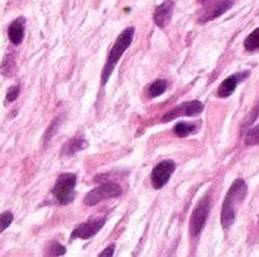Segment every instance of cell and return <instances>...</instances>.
I'll return each mask as SVG.
<instances>
[{"label":"cell","mask_w":259,"mask_h":257,"mask_svg":"<svg viewBox=\"0 0 259 257\" xmlns=\"http://www.w3.org/2000/svg\"><path fill=\"white\" fill-rule=\"evenodd\" d=\"M247 194V185L244 180H235L225 198L223 209H222V226L223 229H229L235 223L237 217V208L238 204L244 200Z\"/></svg>","instance_id":"obj_1"},{"label":"cell","mask_w":259,"mask_h":257,"mask_svg":"<svg viewBox=\"0 0 259 257\" xmlns=\"http://www.w3.org/2000/svg\"><path fill=\"white\" fill-rule=\"evenodd\" d=\"M134 33H135V29L134 27H127L126 30L121 32V35L117 38L114 47L111 48L109 55H108V61L103 67V71H102V85H105L111 74H112V70L115 68V65L118 64L120 58L123 56V53L127 50V47L131 45L132 39H134Z\"/></svg>","instance_id":"obj_2"},{"label":"cell","mask_w":259,"mask_h":257,"mask_svg":"<svg viewBox=\"0 0 259 257\" xmlns=\"http://www.w3.org/2000/svg\"><path fill=\"white\" fill-rule=\"evenodd\" d=\"M76 176L74 174H61L53 186V195L59 204H68L74 198Z\"/></svg>","instance_id":"obj_3"},{"label":"cell","mask_w":259,"mask_h":257,"mask_svg":"<svg viewBox=\"0 0 259 257\" xmlns=\"http://www.w3.org/2000/svg\"><path fill=\"white\" fill-rule=\"evenodd\" d=\"M234 3L235 0H203L199 14V23H206L223 15L234 6Z\"/></svg>","instance_id":"obj_4"},{"label":"cell","mask_w":259,"mask_h":257,"mask_svg":"<svg viewBox=\"0 0 259 257\" xmlns=\"http://www.w3.org/2000/svg\"><path fill=\"white\" fill-rule=\"evenodd\" d=\"M121 194V188L114 183V182H106L97 188H94L91 192L87 194L85 197V204L87 206H96L97 203L103 201V200H109V198H115Z\"/></svg>","instance_id":"obj_5"},{"label":"cell","mask_w":259,"mask_h":257,"mask_svg":"<svg viewBox=\"0 0 259 257\" xmlns=\"http://www.w3.org/2000/svg\"><path fill=\"white\" fill-rule=\"evenodd\" d=\"M209 206H211V201H209V194H208L200 200V203L193 211V215L190 220V232L193 236H199L200 232L203 230L205 223L209 215Z\"/></svg>","instance_id":"obj_6"},{"label":"cell","mask_w":259,"mask_h":257,"mask_svg":"<svg viewBox=\"0 0 259 257\" xmlns=\"http://www.w3.org/2000/svg\"><path fill=\"white\" fill-rule=\"evenodd\" d=\"M175 170H176V164L173 161H162L161 164H158L152 171V185H153V188L155 189L164 188L168 183V180H170L171 174L175 173Z\"/></svg>","instance_id":"obj_7"},{"label":"cell","mask_w":259,"mask_h":257,"mask_svg":"<svg viewBox=\"0 0 259 257\" xmlns=\"http://www.w3.org/2000/svg\"><path fill=\"white\" fill-rule=\"evenodd\" d=\"M105 223H106V218H97V220H90L88 223L77 226L73 230L70 241H74V239H90V238H93L97 232L102 230V227L105 226Z\"/></svg>","instance_id":"obj_8"},{"label":"cell","mask_w":259,"mask_h":257,"mask_svg":"<svg viewBox=\"0 0 259 257\" xmlns=\"http://www.w3.org/2000/svg\"><path fill=\"white\" fill-rule=\"evenodd\" d=\"M202 111H203V105H202L200 101H190V103H184L181 108L173 109L171 112H168V114L162 118V121H164V123H168V121L175 120L176 117H179L181 114H182V115H185V117H194V115L200 114Z\"/></svg>","instance_id":"obj_9"},{"label":"cell","mask_w":259,"mask_h":257,"mask_svg":"<svg viewBox=\"0 0 259 257\" xmlns=\"http://www.w3.org/2000/svg\"><path fill=\"white\" fill-rule=\"evenodd\" d=\"M247 76H249L247 71H244V73H237V74L229 76L228 79H225V80L220 83V86H219V89H217V95H219L220 98H226V97L232 95L234 91H235V88L238 86V83H240L241 80H244Z\"/></svg>","instance_id":"obj_10"},{"label":"cell","mask_w":259,"mask_h":257,"mask_svg":"<svg viewBox=\"0 0 259 257\" xmlns=\"http://www.w3.org/2000/svg\"><path fill=\"white\" fill-rule=\"evenodd\" d=\"M173 8H175V3L171 0H165L162 5H159L155 11V23L159 26V27H165L170 20H171V15H173Z\"/></svg>","instance_id":"obj_11"},{"label":"cell","mask_w":259,"mask_h":257,"mask_svg":"<svg viewBox=\"0 0 259 257\" xmlns=\"http://www.w3.org/2000/svg\"><path fill=\"white\" fill-rule=\"evenodd\" d=\"M8 36L11 39L12 44L18 45L21 44L23 38H24V20L23 18H17L8 29Z\"/></svg>","instance_id":"obj_12"},{"label":"cell","mask_w":259,"mask_h":257,"mask_svg":"<svg viewBox=\"0 0 259 257\" xmlns=\"http://www.w3.org/2000/svg\"><path fill=\"white\" fill-rule=\"evenodd\" d=\"M197 127H199L197 123L179 121V123L175 126V133H176L179 138H185V136H188V135L196 133V132H197Z\"/></svg>","instance_id":"obj_13"},{"label":"cell","mask_w":259,"mask_h":257,"mask_svg":"<svg viewBox=\"0 0 259 257\" xmlns=\"http://www.w3.org/2000/svg\"><path fill=\"white\" fill-rule=\"evenodd\" d=\"M0 73L3 74V76H12L14 73H15V55L12 53H8L6 56H5V59H3V62H2V65H0Z\"/></svg>","instance_id":"obj_14"},{"label":"cell","mask_w":259,"mask_h":257,"mask_svg":"<svg viewBox=\"0 0 259 257\" xmlns=\"http://www.w3.org/2000/svg\"><path fill=\"white\" fill-rule=\"evenodd\" d=\"M165 89H167V82H165V80H162V79H159V80H155V82L149 86L147 92H149V97L155 98V97H158V95L164 94V92H165Z\"/></svg>","instance_id":"obj_15"},{"label":"cell","mask_w":259,"mask_h":257,"mask_svg":"<svg viewBox=\"0 0 259 257\" xmlns=\"http://www.w3.org/2000/svg\"><path fill=\"white\" fill-rule=\"evenodd\" d=\"M85 147H87V142H85L83 139H71V141L64 147V153H65L67 156H71V155L77 153L79 150H82V148H85Z\"/></svg>","instance_id":"obj_16"},{"label":"cell","mask_w":259,"mask_h":257,"mask_svg":"<svg viewBox=\"0 0 259 257\" xmlns=\"http://www.w3.org/2000/svg\"><path fill=\"white\" fill-rule=\"evenodd\" d=\"M244 47L246 50L249 52H255V50H259V27L255 29L244 41Z\"/></svg>","instance_id":"obj_17"},{"label":"cell","mask_w":259,"mask_h":257,"mask_svg":"<svg viewBox=\"0 0 259 257\" xmlns=\"http://www.w3.org/2000/svg\"><path fill=\"white\" fill-rule=\"evenodd\" d=\"M246 144L247 145H259V124L252 127L246 135Z\"/></svg>","instance_id":"obj_18"},{"label":"cell","mask_w":259,"mask_h":257,"mask_svg":"<svg viewBox=\"0 0 259 257\" xmlns=\"http://www.w3.org/2000/svg\"><path fill=\"white\" fill-rule=\"evenodd\" d=\"M12 220H14V215L11 212H5V214L0 215V233L11 226Z\"/></svg>","instance_id":"obj_19"},{"label":"cell","mask_w":259,"mask_h":257,"mask_svg":"<svg viewBox=\"0 0 259 257\" xmlns=\"http://www.w3.org/2000/svg\"><path fill=\"white\" fill-rule=\"evenodd\" d=\"M49 254L50 256H62V254H65V248L58 242H52L49 247Z\"/></svg>","instance_id":"obj_20"},{"label":"cell","mask_w":259,"mask_h":257,"mask_svg":"<svg viewBox=\"0 0 259 257\" xmlns=\"http://www.w3.org/2000/svg\"><path fill=\"white\" fill-rule=\"evenodd\" d=\"M18 92H20V88L17 85L12 86V88H9L8 89V94H6V101H14L18 97Z\"/></svg>","instance_id":"obj_21"},{"label":"cell","mask_w":259,"mask_h":257,"mask_svg":"<svg viewBox=\"0 0 259 257\" xmlns=\"http://www.w3.org/2000/svg\"><path fill=\"white\" fill-rule=\"evenodd\" d=\"M114 248H115V247H114V245H111V247H108V248H106L105 251H102V253H100L99 256H100V257L112 256V254H114Z\"/></svg>","instance_id":"obj_22"},{"label":"cell","mask_w":259,"mask_h":257,"mask_svg":"<svg viewBox=\"0 0 259 257\" xmlns=\"http://www.w3.org/2000/svg\"><path fill=\"white\" fill-rule=\"evenodd\" d=\"M259 114V106H258V109H256V112H255V114H253V117H252V120H255V118H256V115H258Z\"/></svg>","instance_id":"obj_23"}]
</instances>
